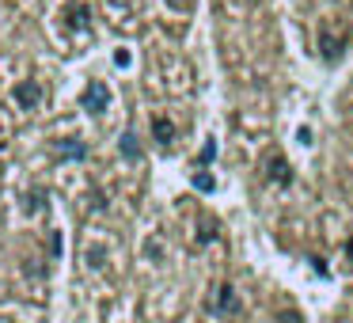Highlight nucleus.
I'll use <instances>...</instances> for the list:
<instances>
[{"instance_id": "f257e3e1", "label": "nucleus", "mask_w": 353, "mask_h": 323, "mask_svg": "<svg viewBox=\"0 0 353 323\" xmlns=\"http://www.w3.org/2000/svg\"><path fill=\"white\" fill-rule=\"evenodd\" d=\"M84 107L92 110V115H103V110L110 107V88L103 84V80H92V84L84 88Z\"/></svg>"}, {"instance_id": "f03ea898", "label": "nucleus", "mask_w": 353, "mask_h": 323, "mask_svg": "<svg viewBox=\"0 0 353 323\" xmlns=\"http://www.w3.org/2000/svg\"><path fill=\"white\" fill-rule=\"evenodd\" d=\"M266 179L274 186H289L292 183V168H289V160H285L281 153H270L266 156Z\"/></svg>"}, {"instance_id": "7ed1b4c3", "label": "nucleus", "mask_w": 353, "mask_h": 323, "mask_svg": "<svg viewBox=\"0 0 353 323\" xmlns=\"http://www.w3.org/2000/svg\"><path fill=\"white\" fill-rule=\"evenodd\" d=\"M342 50H345V35H334L330 27H323V31H319V54H323V61H338V57H342Z\"/></svg>"}, {"instance_id": "20e7f679", "label": "nucleus", "mask_w": 353, "mask_h": 323, "mask_svg": "<svg viewBox=\"0 0 353 323\" xmlns=\"http://www.w3.org/2000/svg\"><path fill=\"white\" fill-rule=\"evenodd\" d=\"M16 103L23 110H39V103H42V84L39 80H23V84L16 88Z\"/></svg>"}, {"instance_id": "39448f33", "label": "nucleus", "mask_w": 353, "mask_h": 323, "mask_svg": "<svg viewBox=\"0 0 353 323\" xmlns=\"http://www.w3.org/2000/svg\"><path fill=\"white\" fill-rule=\"evenodd\" d=\"M213 312L216 315H239V297H236V289H232V285H221V289H216Z\"/></svg>"}, {"instance_id": "423d86ee", "label": "nucleus", "mask_w": 353, "mask_h": 323, "mask_svg": "<svg viewBox=\"0 0 353 323\" xmlns=\"http://www.w3.org/2000/svg\"><path fill=\"white\" fill-rule=\"evenodd\" d=\"M152 137L160 141L163 148H171V141H175V122H171L168 115H152Z\"/></svg>"}, {"instance_id": "0eeeda50", "label": "nucleus", "mask_w": 353, "mask_h": 323, "mask_svg": "<svg viewBox=\"0 0 353 323\" xmlns=\"http://www.w3.org/2000/svg\"><path fill=\"white\" fill-rule=\"evenodd\" d=\"M88 19H92V8H88V4H69V8H65V27H72V31H84Z\"/></svg>"}, {"instance_id": "6e6552de", "label": "nucleus", "mask_w": 353, "mask_h": 323, "mask_svg": "<svg viewBox=\"0 0 353 323\" xmlns=\"http://www.w3.org/2000/svg\"><path fill=\"white\" fill-rule=\"evenodd\" d=\"M57 153H61V160H84V156H88V148L80 145L77 137H69V141H61V148H57Z\"/></svg>"}, {"instance_id": "1a4fd4ad", "label": "nucleus", "mask_w": 353, "mask_h": 323, "mask_svg": "<svg viewBox=\"0 0 353 323\" xmlns=\"http://www.w3.org/2000/svg\"><path fill=\"white\" fill-rule=\"evenodd\" d=\"M122 156H125V160H141V145H137L133 133H125V137H122Z\"/></svg>"}, {"instance_id": "9d476101", "label": "nucleus", "mask_w": 353, "mask_h": 323, "mask_svg": "<svg viewBox=\"0 0 353 323\" xmlns=\"http://www.w3.org/2000/svg\"><path fill=\"white\" fill-rule=\"evenodd\" d=\"M194 186H198V190H205V194H209V190H213V179H209L205 171H198V175H194Z\"/></svg>"}, {"instance_id": "9b49d317", "label": "nucleus", "mask_w": 353, "mask_h": 323, "mask_svg": "<svg viewBox=\"0 0 353 323\" xmlns=\"http://www.w3.org/2000/svg\"><path fill=\"white\" fill-rule=\"evenodd\" d=\"M277 323H304V315H300V312H281V315H277Z\"/></svg>"}, {"instance_id": "f8f14e48", "label": "nucleus", "mask_w": 353, "mask_h": 323, "mask_svg": "<svg viewBox=\"0 0 353 323\" xmlns=\"http://www.w3.org/2000/svg\"><path fill=\"white\" fill-rule=\"evenodd\" d=\"M213 156H216V145H213V141H209V145L201 148V164H209V160H213Z\"/></svg>"}, {"instance_id": "ddd939ff", "label": "nucleus", "mask_w": 353, "mask_h": 323, "mask_svg": "<svg viewBox=\"0 0 353 323\" xmlns=\"http://www.w3.org/2000/svg\"><path fill=\"white\" fill-rule=\"evenodd\" d=\"M168 4H171V8H179V12H183V8H190V0H168Z\"/></svg>"}, {"instance_id": "4468645a", "label": "nucleus", "mask_w": 353, "mask_h": 323, "mask_svg": "<svg viewBox=\"0 0 353 323\" xmlns=\"http://www.w3.org/2000/svg\"><path fill=\"white\" fill-rule=\"evenodd\" d=\"M345 259H350V262H353V236H350V239H345Z\"/></svg>"}]
</instances>
